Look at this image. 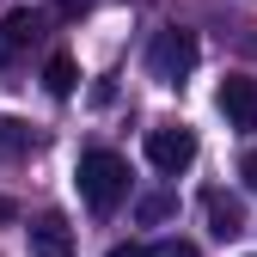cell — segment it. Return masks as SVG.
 <instances>
[{
  "instance_id": "4fadbf2b",
  "label": "cell",
  "mask_w": 257,
  "mask_h": 257,
  "mask_svg": "<svg viewBox=\"0 0 257 257\" xmlns=\"http://www.w3.org/2000/svg\"><path fill=\"white\" fill-rule=\"evenodd\" d=\"M159 257H202V251H196V245H184V239H178V245H166V251H159Z\"/></svg>"
},
{
  "instance_id": "277c9868",
  "label": "cell",
  "mask_w": 257,
  "mask_h": 257,
  "mask_svg": "<svg viewBox=\"0 0 257 257\" xmlns=\"http://www.w3.org/2000/svg\"><path fill=\"white\" fill-rule=\"evenodd\" d=\"M220 116L233 128H257V80L251 74H227L220 80Z\"/></svg>"
},
{
  "instance_id": "52a82bcc",
  "label": "cell",
  "mask_w": 257,
  "mask_h": 257,
  "mask_svg": "<svg viewBox=\"0 0 257 257\" xmlns=\"http://www.w3.org/2000/svg\"><path fill=\"white\" fill-rule=\"evenodd\" d=\"M43 86H49V98H74V86H80V61H74V55H49Z\"/></svg>"
},
{
  "instance_id": "7c38bea8",
  "label": "cell",
  "mask_w": 257,
  "mask_h": 257,
  "mask_svg": "<svg viewBox=\"0 0 257 257\" xmlns=\"http://www.w3.org/2000/svg\"><path fill=\"white\" fill-rule=\"evenodd\" d=\"M239 172H245V190H257V153H245V159H239Z\"/></svg>"
},
{
  "instance_id": "5b68a950",
  "label": "cell",
  "mask_w": 257,
  "mask_h": 257,
  "mask_svg": "<svg viewBox=\"0 0 257 257\" xmlns=\"http://www.w3.org/2000/svg\"><path fill=\"white\" fill-rule=\"evenodd\" d=\"M25 233H31V257H74V227H68V214H37Z\"/></svg>"
},
{
  "instance_id": "7a4b0ae2",
  "label": "cell",
  "mask_w": 257,
  "mask_h": 257,
  "mask_svg": "<svg viewBox=\"0 0 257 257\" xmlns=\"http://www.w3.org/2000/svg\"><path fill=\"white\" fill-rule=\"evenodd\" d=\"M147 68H153L159 86H178L190 68H196V31H184V25L159 31V37H153V55H147Z\"/></svg>"
},
{
  "instance_id": "5bb4252c",
  "label": "cell",
  "mask_w": 257,
  "mask_h": 257,
  "mask_svg": "<svg viewBox=\"0 0 257 257\" xmlns=\"http://www.w3.org/2000/svg\"><path fill=\"white\" fill-rule=\"evenodd\" d=\"M74 7H86V0H74Z\"/></svg>"
},
{
  "instance_id": "8fae6325",
  "label": "cell",
  "mask_w": 257,
  "mask_h": 257,
  "mask_svg": "<svg viewBox=\"0 0 257 257\" xmlns=\"http://www.w3.org/2000/svg\"><path fill=\"white\" fill-rule=\"evenodd\" d=\"M110 257H159V251H153V245H135V239H128V245H116Z\"/></svg>"
},
{
  "instance_id": "ba28073f",
  "label": "cell",
  "mask_w": 257,
  "mask_h": 257,
  "mask_svg": "<svg viewBox=\"0 0 257 257\" xmlns=\"http://www.w3.org/2000/svg\"><path fill=\"white\" fill-rule=\"evenodd\" d=\"M31 37H37V19H31V13H13L7 25H0V61H7L19 43H31Z\"/></svg>"
},
{
  "instance_id": "9c48e42d",
  "label": "cell",
  "mask_w": 257,
  "mask_h": 257,
  "mask_svg": "<svg viewBox=\"0 0 257 257\" xmlns=\"http://www.w3.org/2000/svg\"><path fill=\"white\" fill-rule=\"evenodd\" d=\"M31 153V128L19 116H0V159H25Z\"/></svg>"
},
{
  "instance_id": "8992f818",
  "label": "cell",
  "mask_w": 257,
  "mask_h": 257,
  "mask_svg": "<svg viewBox=\"0 0 257 257\" xmlns=\"http://www.w3.org/2000/svg\"><path fill=\"white\" fill-rule=\"evenodd\" d=\"M208 227H214V239H239L245 233V202L227 196V190H208Z\"/></svg>"
},
{
  "instance_id": "6da1fadb",
  "label": "cell",
  "mask_w": 257,
  "mask_h": 257,
  "mask_svg": "<svg viewBox=\"0 0 257 257\" xmlns=\"http://www.w3.org/2000/svg\"><path fill=\"white\" fill-rule=\"evenodd\" d=\"M80 196H86V208H98V214H110V208L128 196V166H122V153H110V147L80 153Z\"/></svg>"
},
{
  "instance_id": "3957f363",
  "label": "cell",
  "mask_w": 257,
  "mask_h": 257,
  "mask_svg": "<svg viewBox=\"0 0 257 257\" xmlns=\"http://www.w3.org/2000/svg\"><path fill=\"white\" fill-rule=\"evenodd\" d=\"M190 159H196V135H190L184 122H159V128H147V166H153V172L178 178Z\"/></svg>"
},
{
  "instance_id": "30bf717a",
  "label": "cell",
  "mask_w": 257,
  "mask_h": 257,
  "mask_svg": "<svg viewBox=\"0 0 257 257\" xmlns=\"http://www.w3.org/2000/svg\"><path fill=\"white\" fill-rule=\"evenodd\" d=\"M166 214H172V196H147L141 202V220H166Z\"/></svg>"
}]
</instances>
